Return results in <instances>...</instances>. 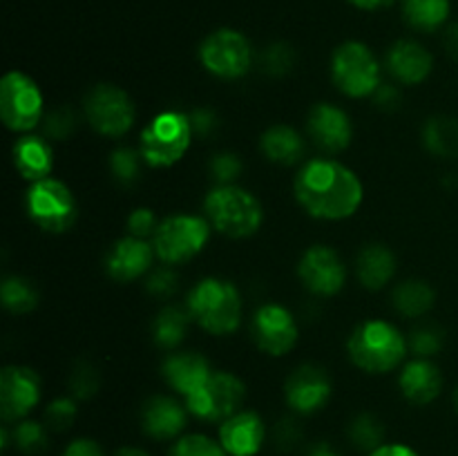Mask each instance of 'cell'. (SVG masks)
<instances>
[{
	"label": "cell",
	"instance_id": "6da1fadb",
	"mask_svg": "<svg viewBox=\"0 0 458 456\" xmlns=\"http://www.w3.org/2000/svg\"><path fill=\"white\" fill-rule=\"evenodd\" d=\"M295 199L311 217L340 222L358 213L365 197L360 177L329 156L309 159L295 174Z\"/></svg>",
	"mask_w": 458,
	"mask_h": 456
},
{
	"label": "cell",
	"instance_id": "7a4b0ae2",
	"mask_svg": "<svg viewBox=\"0 0 458 456\" xmlns=\"http://www.w3.org/2000/svg\"><path fill=\"white\" fill-rule=\"evenodd\" d=\"M349 358L367 374H389L405 360L410 342L387 320H365L353 329L347 342Z\"/></svg>",
	"mask_w": 458,
	"mask_h": 456
},
{
	"label": "cell",
	"instance_id": "3957f363",
	"mask_svg": "<svg viewBox=\"0 0 458 456\" xmlns=\"http://www.w3.org/2000/svg\"><path fill=\"white\" fill-rule=\"evenodd\" d=\"M186 308L192 320L210 335H228L242 322V295L233 282L204 277L191 289Z\"/></svg>",
	"mask_w": 458,
	"mask_h": 456
},
{
	"label": "cell",
	"instance_id": "277c9868",
	"mask_svg": "<svg viewBox=\"0 0 458 456\" xmlns=\"http://www.w3.org/2000/svg\"><path fill=\"white\" fill-rule=\"evenodd\" d=\"M204 215L215 231L233 240L255 235L264 222L258 197L235 183L213 188L204 199Z\"/></svg>",
	"mask_w": 458,
	"mask_h": 456
},
{
	"label": "cell",
	"instance_id": "5b68a950",
	"mask_svg": "<svg viewBox=\"0 0 458 456\" xmlns=\"http://www.w3.org/2000/svg\"><path fill=\"white\" fill-rule=\"evenodd\" d=\"M192 137L195 130L191 116L177 110H165L152 116L150 123L141 130L139 152L150 168H170L183 159Z\"/></svg>",
	"mask_w": 458,
	"mask_h": 456
},
{
	"label": "cell",
	"instance_id": "8992f818",
	"mask_svg": "<svg viewBox=\"0 0 458 456\" xmlns=\"http://www.w3.org/2000/svg\"><path fill=\"white\" fill-rule=\"evenodd\" d=\"M210 222L197 215H170L161 219L159 228L152 235V249L164 264L191 262L206 249L210 240Z\"/></svg>",
	"mask_w": 458,
	"mask_h": 456
},
{
	"label": "cell",
	"instance_id": "52a82bcc",
	"mask_svg": "<svg viewBox=\"0 0 458 456\" xmlns=\"http://www.w3.org/2000/svg\"><path fill=\"white\" fill-rule=\"evenodd\" d=\"M331 79L343 94L352 98L374 97L380 88V63L360 40L338 45L331 56Z\"/></svg>",
	"mask_w": 458,
	"mask_h": 456
},
{
	"label": "cell",
	"instance_id": "ba28073f",
	"mask_svg": "<svg viewBox=\"0 0 458 456\" xmlns=\"http://www.w3.org/2000/svg\"><path fill=\"white\" fill-rule=\"evenodd\" d=\"M45 98L38 83L22 72H7L0 80V119L12 132L30 134L43 121Z\"/></svg>",
	"mask_w": 458,
	"mask_h": 456
},
{
	"label": "cell",
	"instance_id": "9c48e42d",
	"mask_svg": "<svg viewBox=\"0 0 458 456\" xmlns=\"http://www.w3.org/2000/svg\"><path fill=\"white\" fill-rule=\"evenodd\" d=\"M25 208L31 222L45 232H65L76 222V199L61 179L45 177L30 183Z\"/></svg>",
	"mask_w": 458,
	"mask_h": 456
},
{
	"label": "cell",
	"instance_id": "30bf717a",
	"mask_svg": "<svg viewBox=\"0 0 458 456\" xmlns=\"http://www.w3.org/2000/svg\"><path fill=\"white\" fill-rule=\"evenodd\" d=\"M83 112L88 123L98 134L119 139L128 132L137 119V107L125 89L112 83H98L85 94Z\"/></svg>",
	"mask_w": 458,
	"mask_h": 456
},
{
	"label": "cell",
	"instance_id": "8fae6325",
	"mask_svg": "<svg viewBox=\"0 0 458 456\" xmlns=\"http://www.w3.org/2000/svg\"><path fill=\"white\" fill-rule=\"evenodd\" d=\"M199 61L213 76L235 80L249 74L253 65V49L242 31L222 27L206 36L199 45Z\"/></svg>",
	"mask_w": 458,
	"mask_h": 456
},
{
	"label": "cell",
	"instance_id": "7c38bea8",
	"mask_svg": "<svg viewBox=\"0 0 458 456\" xmlns=\"http://www.w3.org/2000/svg\"><path fill=\"white\" fill-rule=\"evenodd\" d=\"M244 398L246 387L235 374L213 371L210 378L195 393L183 398L186 401L183 405L188 407V411L195 418L206 420V423H224V420L240 411Z\"/></svg>",
	"mask_w": 458,
	"mask_h": 456
},
{
	"label": "cell",
	"instance_id": "4fadbf2b",
	"mask_svg": "<svg viewBox=\"0 0 458 456\" xmlns=\"http://www.w3.org/2000/svg\"><path fill=\"white\" fill-rule=\"evenodd\" d=\"M298 322L293 313L277 302L262 304L250 320V338L259 351L268 356H284L298 344Z\"/></svg>",
	"mask_w": 458,
	"mask_h": 456
},
{
	"label": "cell",
	"instance_id": "5bb4252c",
	"mask_svg": "<svg viewBox=\"0 0 458 456\" xmlns=\"http://www.w3.org/2000/svg\"><path fill=\"white\" fill-rule=\"evenodd\" d=\"M298 275L313 295L331 298L343 291L347 282V268H344L343 258L331 246L316 244L304 250L298 264Z\"/></svg>",
	"mask_w": 458,
	"mask_h": 456
},
{
	"label": "cell",
	"instance_id": "9a60e30c",
	"mask_svg": "<svg viewBox=\"0 0 458 456\" xmlns=\"http://www.w3.org/2000/svg\"><path fill=\"white\" fill-rule=\"evenodd\" d=\"M40 401V378L34 369L7 365L0 371V414L4 423L27 418Z\"/></svg>",
	"mask_w": 458,
	"mask_h": 456
},
{
	"label": "cell",
	"instance_id": "2e32d148",
	"mask_svg": "<svg viewBox=\"0 0 458 456\" xmlns=\"http://www.w3.org/2000/svg\"><path fill=\"white\" fill-rule=\"evenodd\" d=\"M309 139L327 155L347 150L353 139V123L343 107L334 103H318L307 116Z\"/></svg>",
	"mask_w": 458,
	"mask_h": 456
},
{
	"label": "cell",
	"instance_id": "e0dca14e",
	"mask_svg": "<svg viewBox=\"0 0 458 456\" xmlns=\"http://www.w3.org/2000/svg\"><path fill=\"white\" fill-rule=\"evenodd\" d=\"M286 405L298 414H316L325 410L331 398V380L322 367L302 365L286 378Z\"/></svg>",
	"mask_w": 458,
	"mask_h": 456
},
{
	"label": "cell",
	"instance_id": "ac0fdd59",
	"mask_svg": "<svg viewBox=\"0 0 458 456\" xmlns=\"http://www.w3.org/2000/svg\"><path fill=\"white\" fill-rule=\"evenodd\" d=\"M155 249L152 241L141 240V237H121L112 244L106 255V271L114 282L128 284V282L139 280L143 273L150 271L152 259H155Z\"/></svg>",
	"mask_w": 458,
	"mask_h": 456
},
{
	"label": "cell",
	"instance_id": "d6986e66",
	"mask_svg": "<svg viewBox=\"0 0 458 456\" xmlns=\"http://www.w3.org/2000/svg\"><path fill=\"white\" fill-rule=\"evenodd\" d=\"M267 441V427L255 411H237L219 425V443L228 456H255Z\"/></svg>",
	"mask_w": 458,
	"mask_h": 456
},
{
	"label": "cell",
	"instance_id": "ffe728a7",
	"mask_svg": "<svg viewBox=\"0 0 458 456\" xmlns=\"http://www.w3.org/2000/svg\"><path fill=\"white\" fill-rule=\"evenodd\" d=\"M188 414V407L177 398L152 396L141 410V429L155 441H173L186 427Z\"/></svg>",
	"mask_w": 458,
	"mask_h": 456
},
{
	"label": "cell",
	"instance_id": "44dd1931",
	"mask_svg": "<svg viewBox=\"0 0 458 456\" xmlns=\"http://www.w3.org/2000/svg\"><path fill=\"white\" fill-rule=\"evenodd\" d=\"M432 54L419 40H396L387 52L389 74L403 85H420L432 74Z\"/></svg>",
	"mask_w": 458,
	"mask_h": 456
},
{
	"label": "cell",
	"instance_id": "7402d4cb",
	"mask_svg": "<svg viewBox=\"0 0 458 456\" xmlns=\"http://www.w3.org/2000/svg\"><path fill=\"white\" fill-rule=\"evenodd\" d=\"M210 374L213 369H210L208 360L195 351L170 353L161 365V376L168 387L183 398L195 393L210 378Z\"/></svg>",
	"mask_w": 458,
	"mask_h": 456
},
{
	"label": "cell",
	"instance_id": "603a6c76",
	"mask_svg": "<svg viewBox=\"0 0 458 456\" xmlns=\"http://www.w3.org/2000/svg\"><path fill=\"white\" fill-rule=\"evenodd\" d=\"M398 387L411 405H428L441 393L443 374L429 358H414L403 367Z\"/></svg>",
	"mask_w": 458,
	"mask_h": 456
},
{
	"label": "cell",
	"instance_id": "cb8c5ba5",
	"mask_svg": "<svg viewBox=\"0 0 458 456\" xmlns=\"http://www.w3.org/2000/svg\"><path fill=\"white\" fill-rule=\"evenodd\" d=\"M13 168L27 182H40L54 170V148L49 139L36 134H22L12 148Z\"/></svg>",
	"mask_w": 458,
	"mask_h": 456
},
{
	"label": "cell",
	"instance_id": "d4e9b609",
	"mask_svg": "<svg viewBox=\"0 0 458 456\" xmlns=\"http://www.w3.org/2000/svg\"><path fill=\"white\" fill-rule=\"evenodd\" d=\"M396 273V255L383 244H367L356 258V275L369 291H378L392 282Z\"/></svg>",
	"mask_w": 458,
	"mask_h": 456
},
{
	"label": "cell",
	"instance_id": "484cf974",
	"mask_svg": "<svg viewBox=\"0 0 458 456\" xmlns=\"http://www.w3.org/2000/svg\"><path fill=\"white\" fill-rule=\"evenodd\" d=\"M259 150L273 164L293 165L302 161L307 143H304L302 134L291 125H273L259 139Z\"/></svg>",
	"mask_w": 458,
	"mask_h": 456
},
{
	"label": "cell",
	"instance_id": "4316f807",
	"mask_svg": "<svg viewBox=\"0 0 458 456\" xmlns=\"http://www.w3.org/2000/svg\"><path fill=\"white\" fill-rule=\"evenodd\" d=\"M423 143L434 156L458 159V119L456 116H432L423 125Z\"/></svg>",
	"mask_w": 458,
	"mask_h": 456
},
{
	"label": "cell",
	"instance_id": "83f0119b",
	"mask_svg": "<svg viewBox=\"0 0 458 456\" xmlns=\"http://www.w3.org/2000/svg\"><path fill=\"white\" fill-rule=\"evenodd\" d=\"M405 22L416 31L441 30L450 16V0H403Z\"/></svg>",
	"mask_w": 458,
	"mask_h": 456
},
{
	"label": "cell",
	"instance_id": "f1b7e54d",
	"mask_svg": "<svg viewBox=\"0 0 458 456\" xmlns=\"http://www.w3.org/2000/svg\"><path fill=\"white\" fill-rule=\"evenodd\" d=\"M191 313L188 308L164 307L152 320V340L159 349H174L183 342Z\"/></svg>",
	"mask_w": 458,
	"mask_h": 456
},
{
	"label": "cell",
	"instance_id": "f546056e",
	"mask_svg": "<svg viewBox=\"0 0 458 456\" xmlns=\"http://www.w3.org/2000/svg\"><path fill=\"white\" fill-rule=\"evenodd\" d=\"M392 302L401 316L420 317L434 307V291L423 280H405L394 289Z\"/></svg>",
	"mask_w": 458,
	"mask_h": 456
},
{
	"label": "cell",
	"instance_id": "4dcf8cb0",
	"mask_svg": "<svg viewBox=\"0 0 458 456\" xmlns=\"http://www.w3.org/2000/svg\"><path fill=\"white\" fill-rule=\"evenodd\" d=\"M0 300H3L4 308L9 313L22 316V313H30L36 308V304H38V291L25 277L9 275L0 284Z\"/></svg>",
	"mask_w": 458,
	"mask_h": 456
},
{
	"label": "cell",
	"instance_id": "1f68e13d",
	"mask_svg": "<svg viewBox=\"0 0 458 456\" xmlns=\"http://www.w3.org/2000/svg\"><path fill=\"white\" fill-rule=\"evenodd\" d=\"M9 443H13V447L27 456L43 454L49 445L47 425L27 418L18 420V423H13L12 432H9Z\"/></svg>",
	"mask_w": 458,
	"mask_h": 456
},
{
	"label": "cell",
	"instance_id": "d6a6232c",
	"mask_svg": "<svg viewBox=\"0 0 458 456\" xmlns=\"http://www.w3.org/2000/svg\"><path fill=\"white\" fill-rule=\"evenodd\" d=\"M349 441L353 447L365 452H374L376 447L383 445L385 427L374 414H358L356 418L349 423Z\"/></svg>",
	"mask_w": 458,
	"mask_h": 456
},
{
	"label": "cell",
	"instance_id": "836d02e7",
	"mask_svg": "<svg viewBox=\"0 0 458 456\" xmlns=\"http://www.w3.org/2000/svg\"><path fill=\"white\" fill-rule=\"evenodd\" d=\"M141 164H146L143 155L139 150H132V148H116L110 155V173L121 186H130V183L139 182Z\"/></svg>",
	"mask_w": 458,
	"mask_h": 456
},
{
	"label": "cell",
	"instance_id": "e575fe53",
	"mask_svg": "<svg viewBox=\"0 0 458 456\" xmlns=\"http://www.w3.org/2000/svg\"><path fill=\"white\" fill-rule=\"evenodd\" d=\"M168 456H228L222 443L204 434H188L173 445Z\"/></svg>",
	"mask_w": 458,
	"mask_h": 456
},
{
	"label": "cell",
	"instance_id": "d590c367",
	"mask_svg": "<svg viewBox=\"0 0 458 456\" xmlns=\"http://www.w3.org/2000/svg\"><path fill=\"white\" fill-rule=\"evenodd\" d=\"M416 358H432L443 349V331L434 325L416 326L407 338Z\"/></svg>",
	"mask_w": 458,
	"mask_h": 456
},
{
	"label": "cell",
	"instance_id": "8d00e7d4",
	"mask_svg": "<svg viewBox=\"0 0 458 456\" xmlns=\"http://www.w3.org/2000/svg\"><path fill=\"white\" fill-rule=\"evenodd\" d=\"M67 384H70L72 396L79 398V401H88V398H92L98 392L101 380H98V371L89 362H79L72 369Z\"/></svg>",
	"mask_w": 458,
	"mask_h": 456
},
{
	"label": "cell",
	"instance_id": "74e56055",
	"mask_svg": "<svg viewBox=\"0 0 458 456\" xmlns=\"http://www.w3.org/2000/svg\"><path fill=\"white\" fill-rule=\"evenodd\" d=\"M76 411H79V407H76L74 398H56V401H52L45 407V425H47V429H54V432H65L74 423Z\"/></svg>",
	"mask_w": 458,
	"mask_h": 456
},
{
	"label": "cell",
	"instance_id": "f35d334b",
	"mask_svg": "<svg viewBox=\"0 0 458 456\" xmlns=\"http://www.w3.org/2000/svg\"><path fill=\"white\" fill-rule=\"evenodd\" d=\"M295 52L286 43H276L264 49L262 67L271 76H284L293 70Z\"/></svg>",
	"mask_w": 458,
	"mask_h": 456
},
{
	"label": "cell",
	"instance_id": "ab89813d",
	"mask_svg": "<svg viewBox=\"0 0 458 456\" xmlns=\"http://www.w3.org/2000/svg\"><path fill=\"white\" fill-rule=\"evenodd\" d=\"M242 168H244V165H242V159L237 155H233V152H219V155H215L208 164L210 177H213L219 186H231V183H235L237 179H240Z\"/></svg>",
	"mask_w": 458,
	"mask_h": 456
},
{
	"label": "cell",
	"instance_id": "60d3db41",
	"mask_svg": "<svg viewBox=\"0 0 458 456\" xmlns=\"http://www.w3.org/2000/svg\"><path fill=\"white\" fill-rule=\"evenodd\" d=\"M74 112H72L70 107H56V110L49 112L43 119L45 139H49V141H63V139H67L74 132Z\"/></svg>",
	"mask_w": 458,
	"mask_h": 456
},
{
	"label": "cell",
	"instance_id": "b9f144b4",
	"mask_svg": "<svg viewBox=\"0 0 458 456\" xmlns=\"http://www.w3.org/2000/svg\"><path fill=\"white\" fill-rule=\"evenodd\" d=\"M159 217L155 215L152 208H137L130 213L128 217V231L132 237H141V240H148L157 232L159 228Z\"/></svg>",
	"mask_w": 458,
	"mask_h": 456
},
{
	"label": "cell",
	"instance_id": "7bdbcfd3",
	"mask_svg": "<svg viewBox=\"0 0 458 456\" xmlns=\"http://www.w3.org/2000/svg\"><path fill=\"white\" fill-rule=\"evenodd\" d=\"M146 289L148 293L155 295V298H170L174 295L177 291V275H174L173 268L164 266V268H157L146 282Z\"/></svg>",
	"mask_w": 458,
	"mask_h": 456
},
{
	"label": "cell",
	"instance_id": "ee69618b",
	"mask_svg": "<svg viewBox=\"0 0 458 456\" xmlns=\"http://www.w3.org/2000/svg\"><path fill=\"white\" fill-rule=\"evenodd\" d=\"M188 116H191L192 130H195L197 137H210L217 130V116H215V112L206 110V107H199V110Z\"/></svg>",
	"mask_w": 458,
	"mask_h": 456
},
{
	"label": "cell",
	"instance_id": "f6af8a7d",
	"mask_svg": "<svg viewBox=\"0 0 458 456\" xmlns=\"http://www.w3.org/2000/svg\"><path fill=\"white\" fill-rule=\"evenodd\" d=\"M61 456H106L103 447L92 438H76L63 450Z\"/></svg>",
	"mask_w": 458,
	"mask_h": 456
},
{
	"label": "cell",
	"instance_id": "bcb514c9",
	"mask_svg": "<svg viewBox=\"0 0 458 456\" xmlns=\"http://www.w3.org/2000/svg\"><path fill=\"white\" fill-rule=\"evenodd\" d=\"M374 103L378 107H387V110H392V107L398 106V101H401V94H398V89L394 88V85H387V83H380V88L374 92Z\"/></svg>",
	"mask_w": 458,
	"mask_h": 456
},
{
	"label": "cell",
	"instance_id": "7dc6e473",
	"mask_svg": "<svg viewBox=\"0 0 458 456\" xmlns=\"http://www.w3.org/2000/svg\"><path fill=\"white\" fill-rule=\"evenodd\" d=\"M369 456H419L416 450H411L410 445H403V443H383L380 447H376L374 452H369Z\"/></svg>",
	"mask_w": 458,
	"mask_h": 456
},
{
	"label": "cell",
	"instance_id": "c3c4849f",
	"mask_svg": "<svg viewBox=\"0 0 458 456\" xmlns=\"http://www.w3.org/2000/svg\"><path fill=\"white\" fill-rule=\"evenodd\" d=\"M276 441L280 447L293 445V443L298 441V427H295V423H291V420L280 423V427H277V432H276Z\"/></svg>",
	"mask_w": 458,
	"mask_h": 456
},
{
	"label": "cell",
	"instance_id": "681fc988",
	"mask_svg": "<svg viewBox=\"0 0 458 456\" xmlns=\"http://www.w3.org/2000/svg\"><path fill=\"white\" fill-rule=\"evenodd\" d=\"M445 49H447V54H450L452 58H456V61H458V22H454V25L447 27V31H445Z\"/></svg>",
	"mask_w": 458,
	"mask_h": 456
},
{
	"label": "cell",
	"instance_id": "f907efd6",
	"mask_svg": "<svg viewBox=\"0 0 458 456\" xmlns=\"http://www.w3.org/2000/svg\"><path fill=\"white\" fill-rule=\"evenodd\" d=\"M349 3L358 9H365V12H376V9H383L387 4H392L394 0H349Z\"/></svg>",
	"mask_w": 458,
	"mask_h": 456
},
{
	"label": "cell",
	"instance_id": "816d5d0a",
	"mask_svg": "<svg viewBox=\"0 0 458 456\" xmlns=\"http://www.w3.org/2000/svg\"><path fill=\"white\" fill-rule=\"evenodd\" d=\"M307 456H340V454L329 445V443H318V445H313L311 450H309Z\"/></svg>",
	"mask_w": 458,
	"mask_h": 456
},
{
	"label": "cell",
	"instance_id": "f5cc1de1",
	"mask_svg": "<svg viewBox=\"0 0 458 456\" xmlns=\"http://www.w3.org/2000/svg\"><path fill=\"white\" fill-rule=\"evenodd\" d=\"M112 456H150L148 452H143L141 447H121L119 452H114Z\"/></svg>",
	"mask_w": 458,
	"mask_h": 456
},
{
	"label": "cell",
	"instance_id": "db71d44e",
	"mask_svg": "<svg viewBox=\"0 0 458 456\" xmlns=\"http://www.w3.org/2000/svg\"><path fill=\"white\" fill-rule=\"evenodd\" d=\"M454 407H456V411H458V389H456V393H454Z\"/></svg>",
	"mask_w": 458,
	"mask_h": 456
}]
</instances>
